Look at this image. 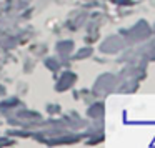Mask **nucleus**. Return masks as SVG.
Here are the masks:
<instances>
[{"label": "nucleus", "instance_id": "f257e3e1", "mask_svg": "<svg viewBox=\"0 0 155 148\" xmlns=\"http://www.w3.org/2000/svg\"><path fill=\"white\" fill-rule=\"evenodd\" d=\"M68 82H70V83L74 82V75H72V73H65L64 80H62L60 83H58V88H60V90H64V88H65V85H67Z\"/></svg>", "mask_w": 155, "mask_h": 148}]
</instances>
